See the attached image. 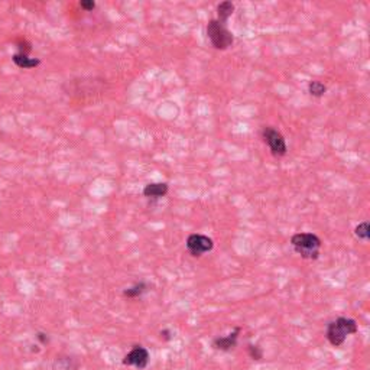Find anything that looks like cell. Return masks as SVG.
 <instances>
[{"label": "cell", "mask_w": 370, "mask_h": 370, "mask_svg": "<svg viewBox=\"0 0 370 370\" xmlns=\"http://www.w3.org/2000/svg\"><path fill=\"white\" fill-rule=\"evenodd\" d=\"M187 250L193 257H201L204 253H208L214 249V240L201 233H193L187 237Z\"/></svg>", "instance_id": "cell-4"}, {"label": "cell", "mask_w": 370, "mask_h": 370, "mask_svg": "<svg viewBox=\"0 0 370 370\" xmlns=\"http://www.w3.org/2000/svg\"><path fill=\"white\" fill-rule=\"evenodd\" d=\"M149 291V284L146 282H139V284H135L133 287L130 288L123 289V297L125 298H139L142 297L145 292Z\"/></svg>", "instance_id": "cell-11"}, {"label": "cell", "mask_w": 370, "mask_h": 370, "mask_svg": "<svg viewBox=\"0 0 370 370\" xmlns=\"http://www.w3.org/2000/svg\"><path fill=\"white\" fill-rule=\"evenodd\" d=\"M36 340H38L42 346H45V344L49 343V335L46 334V333H44V331H38V333H36Z\"/></svg>", "instance_id": "cell-16"}, {"label": "cell", "mask_w": 370, "mask_h": 370, "mask_svg": "<svg viewBox=\"0 0 370 370\" xmlns=\"http://www.w3.org/2000/svg\"><path fill=\"white\" fill-rule=\"evenodd\" d=\"M234 12V3L231 2H223L217 6V15H219V22L226 23Z\"/></svg>", "instance_id": "cell-12"}, {"label": "cell", "mask_w": 370, "mask_h": 370, "mask_svg": "<svg viewBox=\"0 0 370 370\" xmlns=\"http://www.w3.org/2000/svg\"><path fill=\"white\" fill-rule=\"evenodd\" d=\"M159 337H161V340H163V341H171L172 340V333H171V330L163 328V330L159 331Z\"/></svg>", "instance_id": "cell-18"}, {"label": "cell", "mask_w": 370, "mask_h": 370, "mask_svg": "<svg viewBox=\"0 0 370 370\" xmlns=\"http://www.w3.org/2000/svg\"><path fill=\"white\" fill-rule=\"evenodd\" d=\"M207 35L216 49H227L233 44V35L226 28V23L219 22L217 19L208 22Z\"/></svg>", "instance_id": "cell-3"}, {"label": "cell", "mask_w": 370, "mask_h": 370, "mask_svg": "<svg viewBox=\"0 0 370 370\" xmlns=\"http://www.w3.org/2000/svg\"><path fill=\"white\" fill-rule=\"evenodd\" d=\"M262 136H263V140H265L266 145L269 146V149H270L273 156H284L287 153L288 148H287L285 138L282 136L281 132H278L276 129L270 126L263 127Z\"/></svg>", "instance_id": "cell-6"}, {"label": "cell", "mask_w": 370, "mask_h": 370, "mask_svg": "<svg viewBox=\"0 0 370 370\" xmlns=\"http://www.w3.org/2000/svg\"><path fill=\"white\" fill-rule=\"evenodd\" d=\"M80 6L82 8V9H84V11L90 12L96 8V3H94L92 0H81Z\"/></svg>", "instance_id": "cell-17"}, {"label": "cell", "mask_w": 370, "mask_h": 370, "mask_svg": "<svg viewBox=\"0 0 370 370\" xmlns=\"http://www.w3.org/2000/svg\"><path fill=\"white\" fill-rule=\"evenodd\" d=\"M150 354L149 350L142 344H133L130 351L122 358V364L127 367H135L138 370H145L149 366Z\"/></svg>", "instance_id": "cell-5"}, {"label": "cell", "mask_w": 370, "mask_h": 370, "mask_svg": "<svg viewBox=\"0 0 370 370\" xmlns=\"http://www.w3.org/2000/svg\"><path fill=\"white\" fill-rule=\"evenodd\" d=\"M80 367V361L77 358L69 357H57L54 361V370H78Z\"/></svg>", "instance_id": "cell-9"}, {"label": "cell", "mask_w": 370, "mask_h": 370, "mask_svg": "<svg viewBox=\"0 0 370 370\" xmlns=\"http://www.w3.org/2000/svg\"><path fill=\"white\" fill-rule=\"evenodd\" d=\"M13 62L21 68H35L41 64V61L38 58H29L28 55L21 54V52L13 55Z\"/></svg>", "instance_id": "cell-10"}, {"label": "cell", "mask_w": 370, "mask_h": 370, "mask_svg": "<svg viewBox=\"0 0 370 370\" xmlns=\"http://www.w3.org/2000/svg\"><path fill=\"white\" fill-rule=\"evenodd\" d=\"M166 193H168L166 182H153L143 188V196L148 198H161V197L166 196Z\"/></svg>", "instance_id": "cell-8"}, {"label": "cell", "mask_w": 370, "mask_h": 370, "mask_svg": "<svg viewBox=\"0 0 370 370\" xmlns=\"http://www.w3.org/2000/svg\"><path fill=\"white\" fill-rule=\"evenodd\" d=\"M308 91L314 97H321L327 91V87L324 85L323 82H320V81H311L308 84Z\"/></svg>", "instance_id": "cell-15"}, {"label": "cell", "mask_w": 370, "mask_h": 370, "mask_svg": "<svg viewBox=\"0 0 370 370\" xmlns=\"http://www.w3.org/2000/svg\"><path fill=\"white\" fill-rule=\"evenodd\" d=\"M247 354H249V357L252 358L253 361H262L263 357H265L263 348L259 346V344H253V343H249L247 344Z\"/></svg>", "instance_id": "cell-14"}, {"label": "cell", "mask_w": 370, "mask_h": 370, "mask_svg": "<svg viewBox=\"0 0 370 370\" xmlns=\"http://www.w3.org/2000/svg\"><path fill=\"white\" fill-rule=\"evenodd\" d=\"M358 331V325L356 320L338 317L333 321H330L325 330V338L333 347H341L344 344L348 335L356 334Z\"/></svg>", "instance_id": "cell-2"}, {"label": "cell", "mask_w": 370, "mask_h": 370, "mask_svg": "<svg viewBox=\"0 0 370 370\" xmlns=\"http://www.w3.org/2000/svg\"><path fill=\"white\" fill-rule=\"evenodd\" d=\"M242 333V327H234L231 330L230 333L227 335H219L213 340L211 343V347L214 350H219V351H223V353H229L231 350H234L237 347V343H239V335Z\"/></svg>", "instance_id": "cell-7"}, {"label": "cell", "mask_w": 370, "mask_h": 370, "mask_svg": "<svg viewBox=\"0 0 370 370\" xmlns=\"http://www.w3.org/2000/svg\"><path fill=\"white\" fill-rule=\"evenodd\" d=\"M291 246H292L294 252L300 254L302 259H305V260H317L320 257L323 242L314 233L301 231V233H295L291 237Z\"/></svg>", "instance_id": "cell-1"}, {"label": "cell", "mask_w": 370, "mask_h": 370, "mask_svg": "<svg viewBox=\"0 0 370 370\" xmlns=\"http://www.w3.org/2000/svg\"><path fill=\"white\" fill-rule=\"evenodd\" d=\"M354 236L357 237L358 240L367 242L370 239L369 221H361V223H358L357 226L354 227Z\"/></svg>", "instance_id": "cell-13"}]
</instances>
